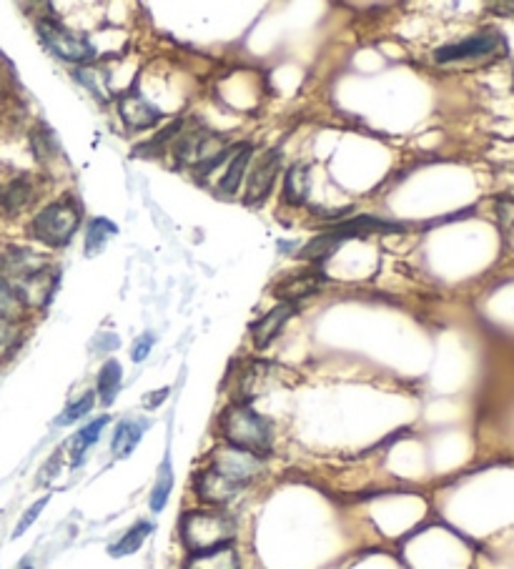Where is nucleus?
Returning <instances> with one entry per match:
<instances>
[{
	"instance_id": "nucleus-1",
	"label": "nucleus",
	"mask_w": 514,
	"mask_h": 569,
	"mask_svg": "<svg viewBox=\"0 0 514 569\" xmlns=\"http://www.w3.org/2000/svg\"><path fill=\"white\" fill-rule=\"evenodd\" d=\"M219 432L229 447L254 454V457H266L274 444L271 424L246 404H231L224 409L219 419Z\"/></svg>"
},
{
	"instance_id": "nucleus-2",
	"label": "nucleus",
	"mask_w": 514,
	"mask_h": 569,
	"mask_svg": "<svg viewBox=\"0 0 514 569\" xmlns=\"http://www.w3.org/2000/svg\"><path fill=\"white\" fill-rule=\"evenodd\" d=\"M179 534L191 554L229 547L236 539V522L219 509H191L181 517Z\"/></svg>"
},
{
	"instance_id": "nucleus-3",
	"label": "nucleus",
	"mask_w": 514,
	"mask_h": 569,
	"mask_svg": "<svg viewBox=\"0 0 514 569\" xmlns=\"http://www.w3.org/2000/svg\"><path fill=\"white\" fill-rule=\"evenodd\" d=\"M81 204L73 196H66L61 201H53L46 209L38 211L31 221V236L51 249H61L81 226Z\"/></svg>"
},
{
	"instance_id": "nucleus-4",
	"label": "nucleus",
	"mask_w": 514,
	"mask_h": 569,
	"mask_svg": "<svg viewBox=\"0 0 514 569\" xmlns=\"http://www.w3.org/2000/svg\"><path fill=\"white\" fill-rule=\"evenodd\" d=\"M36 31L43 46H46L53 56L61 58V61L83 66V63H91L93 58L98 56V51L91 46V41L68 31L56 18H38Z\"/></svg>"
},
{
	"instance_id": "nucleus-5",
	"label": "nucleus",
	"mask_w": 514,
	"mask_h": 569,
	"mask_svg": "<svg viewBox=\"0 0 514 569\" xmlns=\"http://www.w3.org/2000/svg\"><path fill=\"white\" fill-rule=\"evenodd\" d=\"M507 53V41L497 31H482L464 38L459 43H449L434 51L437 63H459V61H479V58H492Z\"/></svg>"
},
{
	"instance_id": "nucleus-6",
	"label": "nucleus",
	"mask_w": 514,
	"mask_h": 569,
	"mask_svg": "<svg viewBox=\"0 0 514 569\" xmlns=\"http://www.w3.org/2000/svg\"><path fill=\"white\" fill-rule=\"evenodd\" d=\"M48 259L31 249H11L0 256V274L21 289V284H33L48 274Z\"/></svg>"
},
{
	"instance_id": "nucleus-7",
	"label": "nucleus",
	"mask_w": 514,
	"mask_h": 569,
	"mask_svg": "<svg viewBox=\"0 0 514 569\" xmlns=\"http://www.w3.org/2000/svg\"><path fill=\"white\" fill-rule=\"evenodd\" d=\"M194 489L204 504H211V507H224V504H229L231 499L239 497L244 484L236 482V479H231V477H226L224 472H219V469L211 464V467L201 469L199 477H196V482H194Z\"/></svg>"
},
{
	"instance_id": "nucleus-8",
	"label": "nucleus",
	"mask_w": 514,
	"mask_h": 569,
	"mask_svg": "<svg viewBox=\"0 0 514 569\" xmlns=\"http://www.w3.org/2000/svg\"><path fill=\"white\" fill-rule=\"evenodd\" d=\"M281 161H284V153L279 148H271L264 156H259V161L254 163L249 173V186H246V204H261V201L269 199V194L274 191L276 176L281 171Z\"/></svg>"
},
{
	"instance_id": "nucleus-9",
	"label": "nucleus",
	"mask_w": 514,
	"mask_h": 569,
	"mask_svg": "<svg viewBox=\"0 0 514 569\" xmlns=\"http://www.w3.org/2000/svg\"><path fill=\"white\" fill-rule=\"evenodd\" d=\"M118 116L131 131H148V128H153L161 121V111L151 106L143 96H138L136 91L118 96Z\"/></svg>"
},
{
	"instance_id": "nucleus-10",
	"label": "nucleus",
	"mask_w": 514,
	"mask_h": 569,
	"mask_svg": "<svg viewBox=\"0 0 514 569\" xmlns=\"http://www.w3.org/2000/svg\"><path fill=\"white\" fill-rule=\"evenodd\" d=\"M299 311V304H289V301H281L279 306H274L271 311H266L261 319H256L251 324V341H254L256 349H266L276 336L281 334V329L286 326V321Z\"/></svg>"
},
{
	"instance_id": "nucleus-11",
	"label": "nucleus",
	"mask_w": 514,
	"mask_h": 569,
	"mask_svg": "<svg viewBox=\"0 0 514 569\" xmlns=\"http://www.w3.org/2000/svg\"><path fill=\"white\" fill-rule=\"evenodd\" d=\"M324 281V271H321L319 266H314V269L299 271V274H291L286 276V279H281L279 284L274 286V296L289 301V304H299V299H304V296L316 294Z\"/></svg>"
},
{
	"instance_id": "nucleus-12",
	"label": "nucleus",
	"mask_w": 514,
	"mask_h": 569,
	"mask_svg": "<svg viewBox=\"0 0 514 569\" xmlns=\"http://www.w3.org/2000/svg\"><path fill=\"white\" fill-rule=\"evenodd\" d=\"M402 231L399 224H389V221L377 219V216H357V219H347L341 224H334L329 229L331 236L339 241L357 239V236H372V234H397Z\"/></svg>"
},
{
	"instance_id": "nucleus-13",
	"label": "nucleus",
	"mask_w": 514,
	"mask_h": 569,
	"mask_svg": "<svg viewBox=\"0 0 514 569\" xmlns=\"http://www.w3.org/2000/svg\"><path fill=\"white\" fill-rule=\"evenodd\" d=\"M33 199H36V186H33L28 176H18L0 183V209L8 211L11 216L28 209L33 204Z\"/></svg>"
},
{
	"instance_id": "nucleus-14",
	"label": "nucleus",
	"mask_w": 514,
	"mask_h": 569,
	"mask_svg": "<svg viewBox=\"0 0 514 569\" xmlns=\"http://www.w3.org/2000/svg\"><path fill=\"white\" fill-rule=\"evenodd\" d=\"M251 153H254V146H251V143H239V146L234 148V158H231L229 168H226V173L221 176V181H219L221 194L234 196L236 191H239L241 181H244L246 171H249Z\"/></svg>"
},
{
	"instance_id": "nucleus-15",
	"label": "nucleus",
	"mask_w": 514,
	"mask_h": 569,
	"mask_svg": "<svg viewBox=\"0 0 514 569\" xmlns=\"http://www.w3.org/2000/svg\"><path fill=\"white\" fill-rule=\"evenodd\" d=\"M148 422L143 419H123L121 424L116 427V434H113V442H111V452L116 459H126L131 457L133 449L141 444L143 434H146Z\"/></svg>"
},
{
	"instance_id": "nucleus-16",
	"label": "nucleus",
	"mask_w": 514,
	"mask_h": 569,
	"mask_svg": "<svg viewBox=\"0 0 514 569\" xmlns=\"http://www.w3.org/2000/svg\"><path fill=\"white\" fill-rule=\"evenodd\" d=\"M311 188V173L309 166L304 163H294L289 171L284 173V191H281V199L289 206H304L309 199Z\"/></svg>"
},
{
	"instance_id": "nucleus-17",
	"label": "nucleus",
	"mask_w": 514,
	"mask_h": 569,
	"mask_svg": "<svg viewBox=\"0 0 514 569\" xmlns=\"http://www.w3.org/2000/svg\"><path fill=\"white\" fill-rule=\"evenodd\" d=\"M239 564V552L234 544H229V547L211 549V552L189 554L184 569H239Z\"/></svg>"
},
{
	"instance_id": "nucleus-18",
	"label": "nucleus",
	"mask_w": 514,
	"mask_h": 569,
	"mask_svg": "<svg viewBox=\"0 0 514 569\" xmlns=\"http://www.w3.org/2000/svg\"><path fill=\"white\" fill-rule=\"evenodd\" d=\"M121 379H123V366L116 359H108L101 366L96 379V394L101 399V404H113L116 402L118 392H121Z\"/></svg>"
},
{
	"instance_id": "nucleus-19",
	"label": "nucleus",
	"mask_w": 514,
	"mask_h": 569,
	"mask_svg": "<svg viewBox=\"0 0 514 569\" xmlns=\"http://www.w3.org/2000/svg\"><path fill=\"white\" fill-rule=\"evenodd\" d=\"M108 424V417H98L96 422L86 424L83 429H78L76 437L71 439V452H73V467H78V464L83 462V457H86L88 449L93 447V444L101 439V432L106 429Z\"/></svg>"
},
{
	"instance_id": "nucleus-20",
	"label": "nucleus",
	"mask_w": 514,
	"mask_h": 569,
	"mask_svg": "<svg viewBox=\"0 0 514 569\" xmlns=\"http://www.w3.org/2000/svg\"><path fill=\"white\" fill-rule=\"evenodd\" d=\"M118 234V226L113 221L103 219H93L86 229V256H98L103 249H106L108 241Z\"/></svg>"
},
{
	"instance_id": "nucleus-21",
	"label": "nucleus",
	"mask_w": 514,
	"mask_h": 569,
	"mask_svg": "<svg viewBox=\"0 0 514 569\" xmlns=\"http://www.w3.org/2000/svg\"><path fill=\"white\" fill-rule=\"evenodd\" d=\"M151 532H153V524L151 522L133 524V527L128 529V532L123 534V537L118 539L116 544H111L108 554H111V557H128V554H136L138 549L143 547V542H146V537Z\"/></svg>"
},
{
	"instance_id": "nucleus-22",
	"label": "nucleus",
	"mask_w": 514,
	"mask_h": 569,
	"mask_svg": "<svg viewBox=\"0 0 514 569\" xmlns=\"http://www.w3.org/2000/svg\"><path fill=\"white\" fill-rule=\"evenodd\" d=\"M26 304L28 301H26V296L21 294V289H18L16 284H11L6 276L0 274V316L13 321L16 316L23 314Z\"/></svg>"
},
{
	"instance_id": "nucleus-23",
	"label": "nucleus",
	"mask_w": 514,
	"mask_h": 569,
	"mask_svg": "<svg viewBox=\"0 0 514 569\" xmlns=\"http://www.w3.org/2000/svg\"><path fill=\"white\" fill-rule=\"evenodd\" d=\"M339 246H341V241L326 231V234H319L316 239H311L309 244H306L304 249L299 251V256L306 261H314V266H316V264H321L324 259H329V256L334 254L336 249H339Z\"/></svg>"
},
{
	"instance_id": "nucleus-24",
	"label": "nucleus",
	"mask_w": 514,
	"mask_h": 569,
	"mask_svg": "<svg viewBox=\"0 0 514 569\" xmlns=\"http://www.w3.org/2000/svg\"><path fill=\"white\" fill-rule=\"evenodd\" d=\"M174 489V472H171V462L163 459L161 469L156 474V484H153V492H151V512H161L168 502V494Z\"/></svg>"
},
{
	"instance_id": "nucleus-25",
	"label": "nucleus",
	"mask_w": 514,
	"mask_h": 569,
	"mask_svg": "<svg viewBox=\"0 0 514 569\" xmlns=\"http://www.w3.org/2000/svg\"><path fill=\"white\" fill-rule=\"evenodd\" d=\"M181 131H184V121L168 123V126L163 128V131L158 133L156 138H151V141L143 143V146L133 148V153H136V156H146V151H153L151 156H161L163 146H166V143H171V141H176V136H179Z\"/></svg>"
},
{
	"instance_id": "nucleus-26",
	"label": "nucleus",
	"mask_w": 514,
	"mask_h": 569,
	"mask_svg": "<svg viewBox=\"0 0 514 569\" xmlns=\"http://www.w3.org/2000/svg\"><path fill=\"white\" fill-rule=\"evenodd\" d=\"M93 404H96V394L86 392L81 399H78V402H73L71 407H66V412H63L61 417H58L56 424H58V427H66V424H73V422H76V419L86 417V414L93 409Z\"/></svg>"
},
{
	"instance_id": "nucleus-27",
	"label": "nucleus",
	"mask_w": 514,
	"mask_h": 569,
	"mask_svg": "<svg viewBox=\"0 0 514 569\" xmlns=\"http://www.w3.org/2000/svg\"><path fill=\"white\" fill-rule=\"evenodd\" d=\"M31 143H33V151H36L38 161H48V158H56L58 156V143L53 138V133L48 128L43 131H33L31 133Z\"/></svg>"
},
{
	"instance_id": "nucleus-28",
	"label": "nucleus",
	"mask_w": 514,
	"mask_h": 569,
	"mask_svg": "<svg viewBox=\"0 0 514 569\" xmlns=\"http://www.w3.org/2000/svg\"><path fill=\"white\" fill-rule=\"evenodd\" d=\"M46 504H48V497H41L36 504H31V507H28V512L21 517V522H18V527H16V532H13V537H23V534H26L28 529H31V524L36 522L38 517H41V512H43V509H46Z\"/></svg>"
},
{
	"instance_id": "nucleus-29",
	"label": "nucleus",
	"mask_w": 514,
	"mask_h": 569,
	"mask_svg": "<svg viewBox=\"0 0 514 569\" xmlns=\"http://www.w3.org/2000/svg\"><path fill=\"white\" fill-rule=\"evenodd\" d=\"M16 339H18L16 324H13L11 319H3V316H0V356L8 354V351L16 346Z\"/></svg>"
},
{
	"instance_id": "nucleus-30",
	"label": "nucleus",
	"mask_w": 514,
	"mask_h": 569,
	"mask_svg": "<svg viewBox=\"0 0 514 569\" xmlns=\"http://www.w3.org/2000/svg\"><path fill=\"white\" fill-rule=\"evenodd\" d=\"M153 344H156V334H151V331H146V334L138 336V339L133 341L131 359L136 361V364H141V361H146V356L151 354Z\"/></svg>"
},
{
	"instance_id": "nucleus-31",
	"label": "nucleus",
	"mask_w": 514,
	"mask_h": 569,
	"mask_svg": "<svg viewBox=\"0 0 514 569\" xmlns=\"http://www.w3.org/2000/svg\"><path fill=\"white\" fill-rule=\"evenodd\" d=\"M76 78H78V81L83 83V86L91 88L93 96H98V98H101V101H106V88L101 86V81H98L96 73H93V71H86V68H81V71L76 73Z\"/></svg>"
},
{
	"instance_id": "nucleus-32",
	"label": "nucleus",
	"mask_w": 514,
	"mask_h": 569,
	"mask_svg": "<svg viewBox=\"0 0 514 569\" xmlns=\"http://www.w3.org/2000/svg\"><path fill=\"white\" fill-rule=\"evenodd\" d=\"M166 397H168V389H158V392H153L151 397L146 399V407H148V409L158 407V404H161Z\"/></svg>"
},
{
	"instance_id": "nucleus-33",
	"label": "nucleus",
	"mask_w": 514,
	"mask_h": 569,
	"mask_svg": "<svg viewBox=\"0 0 514 569\" xmlns=\"http://www.w3.org/2000/svg\"><path fill=\"white\" fill-rule=\"evenodd\" d=\"M23 569H31V567H23Z\"/></svg>"
}]
</instances>
